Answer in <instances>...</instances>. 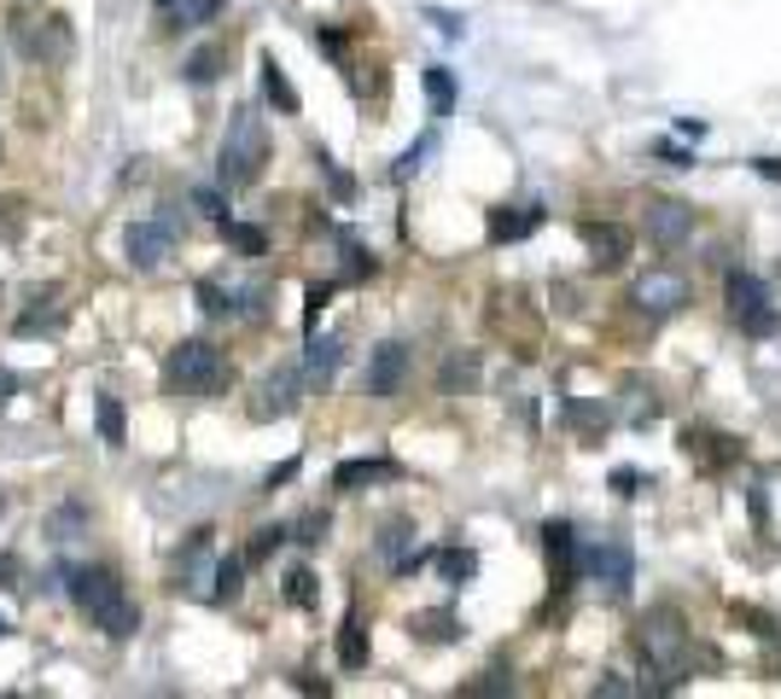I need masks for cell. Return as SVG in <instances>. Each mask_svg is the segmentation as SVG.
Returning a JSON list of instances; mask_svg holds the SVG:
<instances>
[{"label":"cell","instance_id":"cell-1","mask_svg":"<svg viewBox=\"0 0 781 699\" xmlns=\"http://www.w3.org/2000/svg\"><path fill=\"white\" fill-rule=\"evenodd\" d=\"M71 601L88 612L94 630H106L111 642H129V635L140 630V606L129 601V589H122L111 571H99V566L71 571Z\"/></svg>","mask_w":781,"mask_h":699},{"label":"cell","instance_id":"cell-2","mask_svg":"<svg viewBox=\"0 0 781 699\" xmlns=\"http://www.w3.org/2000/svg\"><path fill=\"white\" fill-rule=\"evenodd\" d=\"M269 163V129H263L257 111H234L228 135H222V152H216V175L222 187H252Z\"/></svg>","mask_w":781,"mask_h":699},{"label":"cell","instance_id":"cell-3","mask_svg":"<svg viewBox=\"0 0 781 699\" xmlns=\"http://www.w3.org/2000/svg\"><path fill=\"white\" fill-rule=\"evenodd\" d=\"M163 379H170L175 390H188V397H216V390L228 385V356H222L211 338H188V344L170 350Z\"/></svg>","mask_w":781,"mask_h":699},{"label":"cell","instance_id":"cell-4","mask_svg":"<svg viewBox=\"0 0 781 699\" xmlns=\"http://www.w3.org/2000/svg\"><path fill=\"white\" fill-rule=\"evenodd\" d=\"M635 647H642V659L660 670V676H683L688 665V624H683V612H671V606H653L642 630H635Z\"/></svg>","mask_w":781,"mask_h":699},{"label":"cell","instance_id":"cell-5","mask_svg":"<svg viewBox=\"0 0 781 699\" xmlns=\"http://www.w3.org/2000/svg\"><path fill=\"white\" fill-rule=\"evenodd\" d=\"M578 571H584L589 583H601L607 594H624L635 560H630L624 537H607V530H584V537H578Z\"/></svg>","mask_w":781,"mask_h":699},{"label":"cell","instance_id":"cell-6","mask_svg":"<svg viewBox=\"0 0 781 699\" xmlns=\"http://www.w3.org/2000/svg\"><path fill=\"white\" fill-rule=\"evenodd\" d=\"M18 47H24L35 65H71L76 58V35H71V18L65 12H47V18H30V24H12Z\"/></svg>","mask_w":781,"mask_h":699},{"label":"cell","instance_id":"cell-7","mask_svg":"<svg viewBox=\"0 0 781 699\" xmlns=\"http://www.w3.org/2000/svg\"><path fill=\"white\" fill-rule=\"evenodd\" d=\"M729 315L741 321V333H752V338H764V333H775V310H770V292H764V280L758 275H747V269H729Z\"/></svg>","mask_w":781,"mask_h":699},{"label":"cell","instance_id":"cell-8","mask_svg":"<svg viewBox=\"0 0 781 699\" xmlns=\"http://www.w3.org/2000/svg\"><path fill=\"white\" fill-rule=\"evenodd\" d=\"M170 251H175V222H135V228L122 234V257H129V269H140V275L163 269Z\"/></svg>","mask_w":781,"mask_h":699},{"label":"cell","instance_id":"cell-9","mask_svg":"<svg viewBox=\"0 0 781 699\" xmlns=\"http://www.w3.org/2000/svg\"><path fill=\"white\" fill-rule=\"evenodd\" d=\"M630 303H635V310H648V315H676L688 303V280L676 269H648L642 280H635Z\"/></svg>","mask_w":781,"mask_h":699},{"label":"cell","instance_id":"cell-10","mask_svg":"<svg viewBox=\"0 0 781 699\" xmlns=\"http://www.w3.org/2000/svg\"><path fill=\"white\" fill-rule=\"evenodd\" d=\"M298 390H303V374H298V367H275V374L263 379V390H257L252 415H257V420H280V415H292V408H298Z\"/></svg>","mask_w":781,"mask_h":699},{"label":"cell","instance_id":"cell-11","mask_svg":"<svg viewBox=\"0 0 781 699\" xmlns=\"http://www.w3.org/2000/svg\"><path fill=\"white\" fill-rule=\"evenodd\" d=\"M543 548H548V578H554V589H571V578H578V530L548 525V530H543Z\"/></svg>","mask_w":781,"mask_h":699},{"label":"cell","instance_id":"cell-12","mask_svg":"<svg viewBox=\"0 0 781 699\" xmlns=\"http://www.w3.org/2000/svg\"><path fill=\"white\" fill-rule=\"evenodd\" d=\"M408 374V350L403 344H379L374 362H367V397H390Z\"/></svg>","mask_w":781,"mask_h":699},{"label":"cell","instance_id":"cell-13","mask_svg":"<svg viewBox=\"0 0 781 699\" xmlns=\"http://www.w3.org/2000/svg\"><path fill=\"white\" fill-rule=\"evenodd\" d=\"M578 239L595 251V262H601V269H619V262L630 257V234H624V228H607V222H584Z\"/></svg>","mask_w":781,"mask_h":699},{"label":"cell","instance_id":"cell-14","mask_svg":"<svg viewBox=\"0 0 781 699\" xmlns=\"http://www.w3.org/2000/svg\"><path fill=\"white\" fill-rule=\"evenodd\" d=\"M648 234L653 239H660V245H683L688 234H694V211H688V204H653V211H648Z\"/></svg>","mask_w":781,"mask_h":699},{"label":"cell","instance_id":"cell-15","mask_svg":"<svg viewBox=\"0 0 781 699\" xmlns=\"http://www.w3.org/2000/svg\"><path fill=\"white\" fill-rule=\"evenodd\" d=\"M543 228V204H507V211L490 216V239H525V234H537Z\"/></svg>","mask_w":781,"mask_h":699},{"label":"cell","instance_id":"cell-16","mask_svg":"<svg viewBox=\"0 0 781 699\" xmlns=\"http://www.w3.org/2000/svg\"><path fill=\"white\" fill-rule=\"evenodd\" d=\"M397 478V461H344L333 472V490H367V484H385Z\"/></svg>","mask_w":781,"mask_h":699},{"label":"cell","instance_id":"cell-17","mask_svg":"<svg viewBox=\"0 0 781 699\" xmlns=\"http://www.w3.org/2000/svg\"><path fill=\"white\" fill-rule=\"evenodd\" d=\"M339 356H344L339 338H310V356H303V385H327V379L339 374Z\"/></svg>","mask_w":781,"mask_h":699},{"label":"cell","instance_id":"cell-18","mask_svg":"<svg viewBox=\"0 0 781 699\" xmlns=\"http://www.w3.org/2000/svg\"><path fill=\"white\" fill-rule=\"evenodd\" d=\"M82 530H88V507L82 502H65V507H53L47 513V542H58V548H71Z\"/></svg>","mask_w":781,"mask_h":699},{"label":"cell","instance_id":"cell-19","mask_svg":"<svg viewBox=\"0 0 781 699\" xmlns=\"http://www.w3.org/2000/svg\"><path fill=\"white\" fill-rule=\"evenodd\" d=\"M222 58H228V47H199V53H188V65H181V76L193 82V88H211V82L222 76Z\"/></svg>","mask_w":781,"mask_h":699},{"label":"cell","instance_id":"cell-20","mask_svg":"<svg viewBox=\"0 0 781 699\" xmlns=\"http://www.w3.org/2000/svg\"><path fill=\"white\" fill-rule=\"evenodd\" d=\"M263 94H269V106H275V111L298 117V88L286 82V71L275 65V58H263Z\"/></svg>","mask_w":781,"mask_h":699},{"label":"cell","instance_id":"cell-21","mask_svg":"<svg viewBox=\"0 0 781 699\" xmlns=\"http://www.w3.org/2000/svg\"><path fill=\"white\" fill-rule=\"evenodd\" d=\"M222 239H228V251H239V257H263V251H269V234L252 228V222H228V216H222Z\"/></svg>","mask_w":781,"mask_h":699},{"label":"cell","instance_id":"cell-22","mask_svg":"<svg viewBox=\"0 0 781 699\" xmlns=\"http://www.w3.org/2000/svg\"><path fill=\"white\" fill-rule=\"evenodd\" d=\"M339 665L344 670H362L367 665V630H362V619H344V630H339Z\"/></svg>","mask_w":781,"mask_h":699},{"label":"cell","instance_id":"cell-23","mask_svg":"<svg viewBox=\"0 0 781 699\" xmlns=\"http://www.w3.org/2000/svg\"><path fill=\"white\" fill-rule=\"evenodd\" d=\"M94 420H99V438H106L111 449L129 438V420H122V402H117V397H99V402H94Z\"/></svg>","mask_w":781,"mask_h":699},{"label":"cell","instance_id":"cell-24","mask_svg":"<svg viewBox=\"0 0 781 699\" xmlns=\"http://www.w3.org/2000/svg\"><path fill=\"white\" fill-rule=\"evenodd\" d=\"M431 566H438V571H443L449 583H467L472 571H479V560H472L467 548H438V553H431Z\"/></svg>","mask_w":781,"mask_h":699},{"label":"cell","instance_id":"cell-25","mask_svg":"<svg viewBox=\"0 0 781 699\" xmlns=\"http://www.w3.org/2000/svg\"><path fill=\"white\" fill-rule=\"evenodd\" d=\"M426 94H431V111L449 117V106H456V76H449L443 65H431L426 71Z\"/></svg>","mask_w":781,"mask_h":699},{"label":"cell","instance_id":"cell-26","mask_svg":"<svg viewBox=\"0 0 781 699\" xmlns=\"http://www.w3.org/2000/svg\"><path fill=\"white\" fill-rule=\"evenodd\" d=\"M415 635H420V642H456L461 624L449 619V612H420V619H415Z\"/></svg>","mask_w":781,"mask_h":699},{"label":"cell","instance_id":"cell-27","mask_svg":"<svg viewBox=\"0 0 781 699\" xmlns=\"http://www.w3.org/2000/svg\"><path fill=\"white\" fill-rule=\"evenodd\" d=\"M239 583H245V560H234V553H228V560H222V566H216V583H211V601H234V594H239Z\"/></svg>","mask_w":781,"mask_h":699},{"label":"cell","instance_id":"cell-28","mask_svg":"<svg viewBox=\"0 0 781 699\" xmlns=\"http://www.w3.org/2000/svg\"><path fill=\"white\" fill-rule=\"evenodd\" d=\"M286 601H292V606H315V571L310 566L286 571Z\"/></svg>","mask_w":781,"mask_h":699},{"label":"cell","instance_id":"cell-29","mask_svg":"<svg viewBox=\"0 0 781 699\" xmlns=\"http://www.w3.org/2000/svg\"><path fill=\"white\" fill-rule=\"evenodd\" d=\"M222 0H175V24H211Z\"/></svg>","mask_w":781,"mask_h":699},{"label":"cell","instance_id":"cell-30","mask_svg":"<svg viewBox=\"0 0 781 699\" xmlns=\"http://www.w3.org/2000/svg\"><path fill=\"white\" fill-rule=\"evenodd\" d=\"M199 310H211V315H234V298L222 292L216 280H199Z\"/></svg>","mask_w":781,"mask_h":699},{"label":"cell","instance_id":"cell-31","mask_svg":"<svg viewBox=\"0 0 781 699\" xmlns=\"http://www.w3.org/2000/svg\"><path fill=\"white\" fill-rule=\"evenodd\" d=\"M58 321H65V315H58V310H41V303H35V310L24 315V321H18V333H53V326Z\"/></svg>","mask_w":781,"mask_h":699},{"label":"cell","instance_id":"cell-32","mask_svg":"<svg viewBox=\"0 0 781 699\" xmlns=\"http://www.w3.org/2000/svg\"><path fill=\"white\" fill-rule=\"evenodd\" d=\"M298 542L303 548H315V542H327V513H310V519L298 525Z\"/></svg>","mask_w":781,"mask_h":699},{"label":"cell","instance_id":"cell-33","mask_svg":"<svg viewBox=\"0 0 781 699\" xmlns=\"http://www.w3.org/2000/svg\"><path fill=\"white\" fill-rule=\"evenodd\" d=\"M193 204H199V211L211 216V222H222V216H228V211H222V198H216L211 187H199V193H193Z\"/></svg>","mask_w":781,"mask_h":699},{"label":"cell","instance_id":"cell-34","mask_svg":"<svg viewBox=\"0 0 781 699\" xmlns=\"http://www.w3.org/2000/svg\"><path fill=\"white\" fill-rule=\"evenodd\" d=\"M286 537V530H257V542H252V560H263V553H275V542Z\"/></svg>","mask_w":781,"mask_h":699},{"label":"cell","instance_id":"cell-35","mask_svg":"<svg viewBox=\"0 0 781 699\" xmlns=\"http://www.w3.org/2000/svg\"><path fill=\"white\" fill-rule=\"evenodd\" d=\"M635 484H642L635 472H612V490H619V496H635Z\"/></svg>","mask_w":781,"mask_h":699},{"label":"cell","instance_id":"cell-36","mask_svg":"<svg viewBox=\"0 0 781 699\" xmlns=\"http://www.w3.org/2000/svg\"><path fill=\"white\" fill-rule=\"evenodd\" d=\"M653 152H660V158H671L676 170H683V163H688V152H683V147H671V140H660V147H653Z\"/></svg>","mask_w":781,"mask_h":699},{"label":"cell","instance_id":"cell-37","mask_svg":"<svg viewBox=\"0 0 781 699\" xmlns=\"http://www.w3.org/2000/svg\"><path fill=\"white\" fill-rule=\"evenodd\" d=\"M292 472H298V461H280V466H275V472H269V490H280V484H286V478H292Z\"/></svg>","mask_w":781,"mask_h":699},{"label":"cell","instance_id":"cell-38","mask_svg":"<svg viewBox=\"0 0 781 699\" xmlns=\"http://www.w3.org/2000/svg\"><path fill=\"white\" fill-rule=\"evenodd\" d=\"M431 24H443V35H461V18L456 12H431Z\"/></svg>","mask_w":781,"mask_h":699},{"label":"cell","instance_id":"cell-39","mask_svg":"<svg viewBox=\"0 0 781 699\" xmlns=\"http://www.w3.org/2000/svg\"><path fill=\"white\" fill-rule=\"evenodd\" d=\"M18 578V560H12V553H0V583H12Z\"/></svg>","mask_w":781,"mask_h":699},{"label":"cell","instance_id":"cell-40","mask_svg":"<svg viewBox=\"0 0 781 699\" xmlns=\"http://www.w3.org/2000/svg\"><path fill=\"white\" fill-rule=\"evenodd\" d=\"M0 390H18V379L7 374V367H0Z\"/></svg>","mask_w":781,"mask_h":699},{"label":"cell","instance_id":"cell-41","mask_svg":"<svg viewBox=\"0 0 781 699\" xmlns=\"http://www.w3.org/2000/svg\"><path fill=\"white\" fill-rule=\"evenodd\" d=\"M7 635H12V619H0V642H7Z\"/></svg>","mask_w":781,"mask_h":699},{"label":"cell","instance_id":"cell-42","mask_svg":"<svg viewBox=\"0 0 781 699\" xmlns=\"http://www.w3.org/2000/svg\"><path fill=\"white\" fill-rule=\"evenodd\" d=\"M158 7H175V0H158Z\"/></svg>","mask_w":781,"mask_h":699}]
</instances>
